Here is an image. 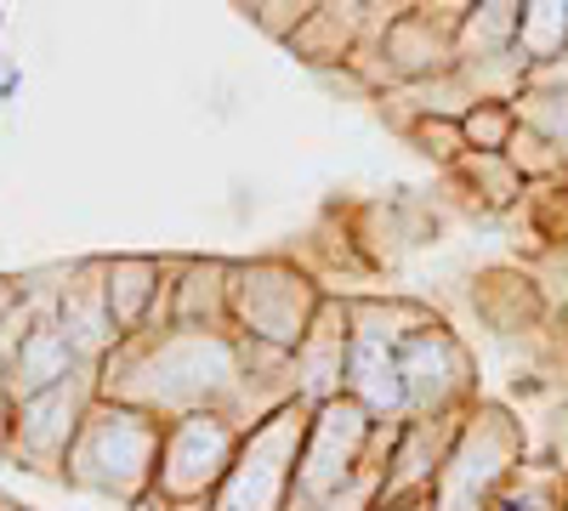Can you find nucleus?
<instances>
[{
	"label": "nucleus",
	"instance_id": "1",
	"mask_svg": "<svg viewBox=\"0 0 568 511\" xmlns=\"http://www.w3.org/2000/svg\"><path fill=\"white\" fill-rule=\"evenodd\" d=\"M240 381H245L240 341L216 330L131 336L98 369L103 398L149 409L154 421H176V415H194V409H227Z\"/></svg>",
	"mask_w": 568,
	"mask_h": 511
},
{
	"label": "nucleus",
	"instance_id": "2",
	"mask_svg": "<svg viewBox=\"0 0 568 511\" xmlns=\"http://www.w3.org/2000/svg\"><path fill=\"white\" fill-rule=\"evenodd\" d=\"M160 438H165V421H154L149 409L98 398L63 460V483L80 494L114 500L125 511H149L154 472H160Z\"/></svg>",
	"mask_w": 568,
	"mask_h": 511
},
{
	"label": "nucleus",
	"instance_id": "3",
	"mask_svg": "<svg viewBox=\"0 0 568 511\" xmlns=\"http://www.w3.org/2000/svg\"><path fill=\"white\" fill-rule=\"evenodd\" d=\"M324 296L329 290L318 278L296 262H284V256L227 262V324H233V336L251 341V347L291 358L302 347V336L313 330Z\"/></svg>",
	"mask_w": 568,
	"mask_h": 511
},
{
	"label": "nucleus",
	"instance_id": "4",
	"mask_svg": "<svg viewBox=\"0 0 568 511\" xmlns=\"http://www.w3.org/2000/svg\"><path fill=\"white\" fill-rule=\"evenodd\" d=\"M529 460V438L517 409L478 398L460 421V438L444 460V472L433 483V511H489L500 483Z\"/></svg>",
	"mask_w": 568,
	"mask_h": 511
},
{
	"label": "nucleus",
	"instance_id": "5",
	"mask_svg": "<svg viewBox=\"0 0 568 511\" xmlns=\"http://www.w3.org/2000/svg\"><path fill=\"white\" fill-rule=\"evenodd\" d=\"M245 443V427L227 409H194L165 421L160 438V472H154V500L149 511H171V505H211V494L222 489L233 454Z\"/></svg>",
	"mask_w": 568,
	"mask_h": 511
},
{
	"label": "nucleus",
	"instance_id": "6",
	"mask_svg": "<svg viewBox=\"0 0 568 511\" xmlns=\"http://www.w3.org/2000/svg\"><path fill=\"white\" fill-rule=\"evenodd\" d=\"M307 415H313L307 403H284L262 427H251L240 454H233L227 478H222V489L211 494V511H284L291 505Z\"/></svg>",
	"mask_w": 568,
	"mask_h": 511
},
{
	"label": "nucleus",
	"instance_id": "7",
	"mask_svg": "<svg viewBox=\"0 0 568 511\" xmlns=\"http://www.w3.org/2000/svg\"><path fill=\"white\" fill-rule=\"evenodd\" d=\"M398 381H404V421L466 415L478 403V358L466 352L455 324L433 313L398 341Z\"/></svg>",
	"mask_w": 568,
	"mask_h": 511
},
{
	"label": "nucleus",
	"instance_id": "8",
	"mask_svg": "<svg viewBox=\"0 0 568 511\" xmlns=\"http://www.w3.org/2000/svg\"><path fill=\"white\" fill-rule=\"evenodd\" d=\"M103 398L98 387V369H80V376H69L63 387L40 392V398H23L12 403V427H7V454L12 467H29L40 478H63V460L85 427L91 403Z\"/></svg>",
	"mask_w": 568,
	"mask_h": 511
},
{
	"label": "nucleus",
	"instance_id": "9",
	"mask_svg": "<svg viewBox=\"0 0 568 511\" xmlns=\"http://www.w3.org/2000/svg\"><path fill=\"white\" fill-rule=\"evenodd\" d=\"M369 438L375 421L353 403V398H329L307 415V438H302V460H296V494L324 505L329 494H342L369 460Z\"/></svg>",
	"mask_w": 568,
	"mask_h": 511
},
{
	"label": "nucleus",
	"instance_id": "10",
	"mask_svg": "<svg viewBox=\"0 0 568 511\" xmlns=\"http://www.w3.org/2000/svg\"><path fill=\"white\" fill-rule=\"evenodd\" d=\"M466 18V0H409V7L375 34V58L387 63L393 85H420L455 69V29Z\"/></svg>",
	"mask_w": 568,
	"mask_h": 511
},
{
	"label": "nucleus",
	"instance_id": "11",
	"mask_svg": "<svg viewBox=\"0 0 568 511\" xmlns=\"http://www.w3.org/2000/svg\"><path fill=\"white\" fill-rule=\"evenodd\" d=\"M23 290L40 296V313L18 330V341L0 352V376H7L12 403L52 392V387H63L69 376H80V369H85L80 352L69 347V336L58 330V318H52V285H34V278H23Z\"/></svg>",
	"mask_w": 568,
	"mask_h": 511
},
{
	"label": "nucleus",
	"instance_id": "12",
	"mask_svg": "<svg viewBox=\"0 0 568 511\" xmlns=\"http://www.w3.org/2000/svg\"><path fill=\"white\" fill-rule=\"evenodd\" d=\"M347 352H353V296H324L313 330L291 352V392H296V403L318 409L329 398H347Z\"/></svg>",
	"mask_w": 568,
	"mask_h": 511
},
{
	"label": "nucleus",
	"instance_id": "13",
	"mask_svg": "<svg viewBox=\"0 0 568 511\" xmlns=\"http://www.w3.org/2000/svg\"><path fill=\"white\" fill-rule=\"evenodd\" d=\"M52 318L69 336V347L80 352L85 369H103V358L120 347L114 313H109V290H103V256L98 262H74L58 273L52 285Z\"/></svg>",
	"mask_w": 568,
	"mask_h": 511
},
{
	"label": "nucleus",
	"instance_id": "14",
	"mask_svg": "<svg viewBox=\"0 0 568 511\" xmlns=\"http://www.w3.org/2000/svg\"><path fill=\"white\" fill-rule=\"evenodd\" d=\"M466 415H433V421H404L398 449L382 472V500H433V483L460 438Z\"/></svg>",
	"mask_w": 568,
	"mask_h": 511
},
{
	"label": "nucleus",
	"instance_id": "15",
	"mask_svg": "<svg viewBox=\"0 0 568 511\" xmlns=\"http://www.w3.org/2000/svg\"><path fill=\"white\" fill-rule=\"evenodd\" d=\"M471 313L500 336H529L540 324H551V302L535 267H484L471 278Z\"/></svg>",
	"mask_w": 568,
	"mask_h": 511
},
{
	"label": "nucleus",
	"instance_id": "16",
	"mask_svg": "<svg viewBox=\"0 0 568 511\" xmlns=\"http://www.w3.org/2000/svg\"><path fill=\"white\" fill-rule=\"evenodd\" d=\"M171 278H176V262H160V256H103V290H109L120 341L142 336L154 324V307L171 296Z\"/></svg>",
	"mask_w": 568,
	"mask_h": 511
},
{
	"label": "nucleus",
	"instance_id": "17",
	"mask_svg": "<svg viewBox=\"0 0 568 511\" xmlns=\"http://www.w3.org/2000/svg\"><path fill=\"white\" fill-rule=\"evenodd\" d=\"M347 398L382 427H404V381H398V347L353 330V352H347Z\"/></svg>",
	"mask_w": 568,
	"mask_h": 511
},
{
	"label": "nucleus",
	"instance_id": "18",
	"mask_svg": "<svg viewBox=\"0 0 568 511\" xmlns=\"http://www.w3.org/2000/svg\"><path fill=\"white\" fill-rule=\"evenodd\" d=\"M364 45V0H313L307 23L291 34V58L307 69H347Z\"/></svg>",
	"mask_w": 568,
	"mask_h": 511
},
{
	"label": "nucleus",
	"instance_id": "19",
	"mask_svg": "<svg viewBox=\"0 0 568 511\" xmlns=\"http://www.w3.org/2000/svg\"><path fill=\"white\" fill-rule=\"evenodd\" d=\"M171 330L233 336V324H227V262H216V256L176 262V278H171Z\"/></svg>",
	"mask_w": 568,
	"mask_h": 511
},
{
	"label": "nucleus",
	"instance_id": "20",
	"mask_svg": "<svg viewBox=\"0 0 568 511\" xmlns=\"http://www.w3.org/2000/svg\"><path fill=\"white\" fill-rule=\"evenodd\" d=\"M444 176H449V188H460V200L478 211V216H506V211H524L529 205V182L511 171L506 154H466Z\"/></svg>",
	"mask_w": 568,
	"mask_h": 511
},
{
	"label": "nucleus",
	"instance_id": "21",
	"mask_svg": "<svg viewBox=\"0 0 568 511\" xmlns=\"http://www.w3.org/2000/svg\"><path fill=\"white\" fill-rule=\"evenodd\" d=\"M517 18H524V0H466V18L455 29V63L517 58Z\"/></svg>",
	"mask_w": 568,
	"mask_h": 511
},
{
	"label": "nucleus",
	"instance_id": "22",
	"mask_svg": "<svg viewBox=\"0 0 568 511\" xmlns=\"http://www.w3.org/2000/svg\"><path fill=\"white\" fill-rule=\"evenodd\" d=\"M489 511H568V478L551 467L546 454H529L524 467L500 483Z\"/></svg>",
	"mask_w": 568,
	"mask_h": 511
},
{
	"label": "nucleus",
	"instance_id": "23",
	"mask_svg": "<svg viewBox=\"0 0 568 511\" xmlns=\"http://www.w3.org/2000/svg\"><path fill=\"white\" fill-rule=\"evenodd\" d=\"M568 52V0H524L517 18V63L540 69Z\"/></svg>",
	"mask_w": 568,
	"mask_h": 511
},
{
	"label": "nucleus",
	"instance_id": "24",
	"mask_svg": "<svg viewBox=\"0 0 568 511\" xmlns=\"http://www.w3.org/2000/svg\"><path fill=\"white\" fill-rule=\"evenodd\" d=\"M398 131H404V143H409L420 160H433L438 171H449V165H460V160H466V136H460V120L420 114V120H409V125H398Z\"/></svg>",
	"mask_w": 568,
	"mask_h": 511
},
{
	"label": "nucleus",
	"instance_id": "25",
	"mask_svg": "<svg viewBox=\"0 0 568 511\" xmlns=\"http://www.w3.org/2000/svg\"><path fill=\"white\" fill-rule=\"evenodd\" d=\"M460 136H466V154H506V143L517 136V109L511 103H471L460 114Z\"/></svg>",
	"mask_w": 568,
	"mask_h": 511
},
{
	"label": "nucleus",
	"instance_id": "26",
	"mask_svg": "<svg viewBox=\"0 0 568 511\" xmlns=\"http://www.w3.org/2000/svg\"><path fill=\"white\" fill-rule=\"evenodd\" d=\"M506 160H511V171L529 182V188H546V182H562L568 176V160L546 143V136H535L529 125H517V136L506 143Z\"/></svg>",
	"mask_w": 568,
	"mask_h": 511
},
{
	"label": "nucleus",
	"instance_id": "27",
	"mask_svg": "<svg viewBox=\"0 0 568 511\" xmlns=\"http://www.w3.org/2000/svg\"><path fill=\"white\" fill-rule=\"evenodd\" d=\"M517 109V125H529L535 136H546V143L568 160V98H546V91H524V98L511 103Z\"/></svg>",
	"mask_w": 568,
	"mask_h": 511
},
{
	"label": "nucleus",
	"instance_id": "28",
	"mask_svg": "<svg viewBox=\"0 0 568 511\" xmlns=\"http://www.w3.org/2000/svg\"><path fill=\"white\" fill-rule=\"evenodd\" d=\"M251 12V23L262 29V34H273L278 45H291V34L307 23V12H313V0H256V7H245Z\"/></svg>",
	"mask_w": 568,
	"mask_h": 511
},
{
	"label": "nucleus",
	"instance_id": "29",
	"mask_svg": "<svg viewBox=\"0 0 568 511\" xmlns=\"http://www.w3.org/2000/svg\"><path fill=\"white\" fill-rule=\"evenodd\" d=\"M524 91H546V98H568V52H562V58H551V63H540V69H529V74H524Z\"/></svg>",
	"mask_w": 568,
	"mask_h": 511
},
{
	"label": "nucleus",
	"instance_id": "30",
	"mask_svg": "<svg viewBox=\"0 0 568 511\" xmlns=\"http://www.w3.org/2000/svg\"><path fill=\"white\" fill-rule=\"evenodd\" d=\"M540 454L568 478V403H557V415L546 421V449H540Z\"/></svg>",
	"mask_w": 568,
	"mask_h": 511
},
{
	"label": "nucleus",
	"instance_id": "31",
	"mask_svg": "<svg viewBox=\"0 0 568 511\" xmlns=\"http://www.w3.org/2000/svg\"><path fill=\"white\" fill-rule=\"evenodd\" d=\"M23 307V285L18 278H0V330H7V318Z\"/></svg>",
	"mask_w": 568,
	"mask_h": 511
},
{
	"label": "nucleus",
	"instance_id": "32",
	"mask_svg": "<svg viewBox=\"0 0 568 511\" xmlns=\"http://www.w3.org/2000/svg\"><path fill=\"white\" fill-rule=\"evenodd\" d=\"M7 427H12V392H7V376H0V454H7Z\"/></svg>",
	"mask_w": 568,
	"mask_h": 511
},
{
	"label": "nucleus",
	"instance_id": "33",
	"mask_svg": "<svg viewBox=\"0 0 568 511\" xmlns=\"http://www.w3.org/2000/svg\"><path fill=\"white\" fill-rule=\"evenodd\" d=\"M375 511H433V500H375Z\"/></svg>",
	"mask_w": 568,
	"mask_h": 511
},
{
	"label": "nucleus",
	"instance_id": "34",
	"mask_svg": "<svg viewBox=\"0 0 568 511\" xmlns=\"http://www.w3.org/2000/svg\"><path fill=\"white\" fill-rule=\"evenodd\" d=\"M12 85H18V63H7V58H0V103L12 98Z\"/></svg>",
	"mask_w": 568,
	"mask_h": 511
},
{
	"label": "nucleus",
	"instance_id": "35",
	"mask_svg": "<svg viewBox=\"0 0 568 511\" xmlns=\"http://www.w3.org/2000/svg\"><path fill=\"white\" fill-rule=\"evenodd\" d=\"M557 324H562V341H568V296H562V307H557Z\"/></svg>",
	"mask_w": 568,
	"mask_h": 511
},
{
	"label": "nucleus",
	"instance_id": "36",
	"mask_svg": "<svg viewBox=\"0 0 568 511\" xmlns=\"http://www.w3.org/2000/svg\"><path fill=\"white\" fill-rule=\"evenodd\" d=\"M171 511H211V505H171Z\"/></svg>",
	"mask_w": 568,
	"mask_h": 511
},
{
	"label": "nucleus",
	"instance_id": "37",
	"mask_svg": "<svg viewBox=\"0 0 568 511\" xmlns=\"http://www.w3.org/2000/svg\"><path fill=\"white\" fill-rule=\"evenodd\" d=\"M0 23H7V12H0Z\"/></svg>",
	"mask_w": 568,
	"mask_h": 511
},
{
	"label": "nucleus",
	"instance_id": "38",
	"mask_svg": "<svg viewBox=\"0 0 568 511\" xmlns=\"http://www.w3.org/2000/svg\"><path fill=\"white\" fill-rule=\"evenodd\" d=\"M23 511H29V505H23Z\"/></svg>",
	"mask_w": 568,
	"mask_h": 511
}]
</instances>
